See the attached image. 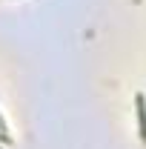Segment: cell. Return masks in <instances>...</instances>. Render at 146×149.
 <instances>
[{"label":"cell","mask_w":146,"mask_h":149,"mask_svg":"<svg viewBox=\"0 0 146 149\" xmlns=\"http://www.w3.org/2000/svg\"><path fill=\"white\" fill-rule=\"evenodd\" d=\"M138 112H140V132H143V138H146V112H143V97L138 95Z\"/></svg>","instance_id":"1"}]
</instances>
